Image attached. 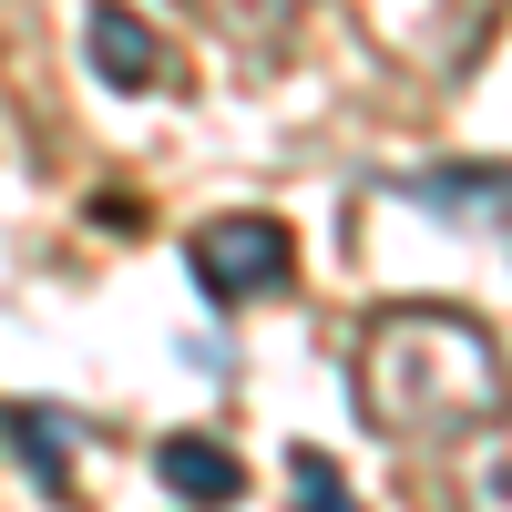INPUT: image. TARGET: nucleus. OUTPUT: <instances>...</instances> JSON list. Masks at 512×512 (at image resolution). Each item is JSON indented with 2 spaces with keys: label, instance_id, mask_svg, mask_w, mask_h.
<instances>
[{
  "label": "nucleus",
  "instance_id": "1",
  "mask_svg": "<svg viewBox=\"0 0 512 512\" xmlns=\"http://www.w3.org/2000/svg\"><path fill=\"white\" fill-rule=\"evenodd\" d=\"M512 400L502 349L482 318H451V308H390L359 338V420L379 441H461V431H492Z\"/></svg>",
  "mask_w": 512,
  "mask_h": 512
},
{
  "label": "nucleus",
  "instance_id": "2",
  "mask_svg": "<svg viewBox=\"0 0 512 512\" xmlns=\"http://www.w3.org/2000/svg\"><path fill=\"white\" fill-rule=\"evenodd\" d=\"M185 267H195V287L216 297V308H246V297H277V287H287L297 246H287L277 216H226V226H205V236L185 246Z\"/></svg>",
  "mask_w": 512,
  "mask_h": 512
},
{
  "label": "nucleus",
  "instance_id": "3",
  "mask_svg": "<svg viewBox=\"0 0 512 512\" xmlns=\"http://www.w3.org/2000/svg\"><path fill=\"white\" fill-rule=\"evenodd\" d=\"M82 52H93L103 93H175V52H164V31L134 0H93V11H82Z\"/></svg>",
  "mask_w": 512,
  "mask_h": 512
},
{
  "label": "nucleus",
  "instance_id": "4",
  "mask_svg": "<svg viewBox=\"0 0 512 512\" xmlns=\"http://www.w3.org/2000/svg\"><path fill=\"white\" fill-rule=\"evenodd\" d=\"M400 205H420V216H441V226L512 236V175L502 164H420V175H400Z\"/></svg>",
  "mask_w": 512,
  "mask_h": 512
},
{
  "label": "nucleus",
  "instance_id": "5",
  "mask_svg": "<svg viewBox=\"0 0 512 512\" xmlns=\"http://www.w3.org/2000/svg\"><path fill=\"white\" fill-rule=\"evenodd\" d=\"M154 472H164V492L195 502V512H226V502L246 492V461H236L216 431H164V441H154Z\"/></svg>",
  "mask_w": 512,
  "mask_h": 512
},
{
  "label": "nucleus",
  "instance_id": "6",
  "mask_svg": "<svg viewBox=\"0 0 512 512\" xmlns=\"http://www.w3.org/2000/svg\"><path fill=\"white\" fill-rule=\"evenodd\" d=\"M0 431L31 451V482H41V492H72V441H82L72 420H52V410H31V400H21V410H0Z\"/></svg>",
  "mask_w": 512,
  "mask_h": 512
},
{
  "label": "nucleus",
  "instance_id": "7",
  "mask_svg": "<svg viewBox=\"0 0 512 512\" xmlns=\"http://www.w3.org/2000/svg\"><path fill=\"white\" fill-rule=\"evenodd\" d=\"M287 492H297V512H359V492L338 482V461H328V451H308V441L287 451Z\"/></svg>",
  "mask_w": 512,
  "mask_h": 512
},
{
  "label": "nucleus",
  "instance_id": "8",
  "mask_svg": "<svg viewBox=\"0 0 512 512\" xmlns=\"http://www.w3.org/2000/svg\"><path fill=\"white\" fill-rule=\"evenodd\" d=\"M461 482H472V512H512V431L461 461Z\"/></svg>",
  "mask_w": 512,
  "mask_h": 512
}]
</instances>
